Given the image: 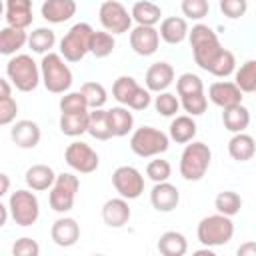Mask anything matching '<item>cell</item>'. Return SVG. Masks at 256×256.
<instances>
[{"instance_id": "cell-43", "label": "cell", "mask_w": 256, "mask_h": 256, "mask_svg": "<svg viewBox=\"0 0 256 256\" xmlns=\"http://www.w3.org/2000/svg\"><path fill=\"white\" fill-rule=\"evenodd\" d=\"M60 112H88V102L82 92H66L60 98Z\"/></svg>"}, {"instance_id": "cell-7", "label": "cell", "mask_w": 256, "mask_h": 256, "mask_svg": "<svg viewBox=\"0 0 256 256\" xmlns=\"http://www.w3.org/2000/svg\"><path fill=\"white\" fill-rule=\"evenodd\" d=\"M92 26L86 22L74 24L64 38L60 40V54L68 62H80L88 52H90V42H92Z\"/></svg>"}, {"instance_id": "cell-36", "label": "cell", "mask_w": 256, "mask_h": 256, "mask_svg": "<svg viewBox=\"0 0 256 256\" xmlns=\"http://www.w3.org/2000/svg\"><path fill=\"white\" fill-rule=\"evenodd\" d=\"M214 208L220 212V214H226V216H236L242 208V198L240 194H236L234 190H224V192H218V196L214 198Z\"/></svg>"}, {"instance_id": "cell-10", "label": "cell", "mask_w": 256, "mask_h": 256, "mask_svg": "<svg viewBox=\"0 0 256 256\" xmlns=\"http://www.w3.org/2000/svg\"><path fill=\"white\" fill-rule=\"evenodd\" d=\"M8 208H10L12 220L22 228H28V226L36 224V220L40 216V202H38L34 190H16V192H12V196L8 200Z\"/></svg>"}, {"instance_id": "cell-15", "label": "cell", "mask_w": 256, "mask_h": 256, "mask_svg": "<svg viewBox=\"0 0 256 256\" xmlns=\"http://www.w3.org/2000/svg\"><path fill=\"white\" fill-rule=\"evenodd\" d=\"M242 94L244 92L236 86V82H226V80L212 82L208 88V98L212 100V104L220 106L222 110L236 106V104H242Z\"/></svg>"}, {"instance_id": "cell-38", "label": "cell", "mask_w": 256, "mask_h": 256, "mask_svg": "<svg viewBox=\"0 0 256 256\" xmlns=\"http://www.w3.org/2000/svg\"><path fill=\"white\" fill-rule=\"evenodd\" d=\"M80 92L84 94L86 102H88V108H102L108 100V94H106V88L100 84V82H84Z\"/></svg>"}, {"instance_id": "cell-19", "label": "cell", "mask_w": 256, "mask_h": 256, "mask_svg": "<svg viewBox=\"0 0 256 256\" xmlns=\"http://www.w3.org/2000/svg\"><path fill=\"white\" fill-rule=\"evenodd\" d=\"M50 236L54 240L56 246H62V248H68V246H74L80 238V226L74 218L70 216H62L58 220H54L52 228H50Z\"/></svg>"}, {"instance_id": "cell-26", "label": "cell", "mask_w": 256, "mask_h": 256, "mask_svg": "<svg viewBox=\"0 0 256 256\" xmlns=\"http://www.w3.org/2000/svg\"><path fill=\"white\" fill-rule=\"evenodd\" d=\"M26 42H28V34L24 28L4 26L0 30V54H4V56L16 54L20 48H24Z\"/></svg>"}, {"instance_id": "cell-35", "label": "cell", "mask_w": 256, "mask_h": 256, "mask_svg": "<svg viewBox=\"0 0 256 256\" xmlns=\"http://www.w3.org/2000/svg\"><path fill=\"white\" fill-rule=\"evenodd\" d=\"M116 48V40L114 34L108 30H94L92 34V42H90V54H94L96 58H106L114 52Z\"/></svg>"}, {"instance_id": "cell-50", "label": "cell", "mask_w": 256, "mask_h": 256, "mask_svg": "<svg viewBox=\"0 0 256 256\" xmlns=\"http://www.w3.org/2000/svg\"><path fill=\"white\" fill-rule=\"evenodd\" d=\"M0 180H2L0 196H6V194H8V188H10V178H8V174H0Z\"/></svg>"}, {"instance_id": "cell-4", "label": "cell", "mask_w": 256, "mask_h": 256, "mask_svg": "<svg viewBox=\"0 0 256 256\" xmlns=\"http://www.w3.org/2000/svg\"><path fill=\"white\" fill-rule=\"evenodd\" d=\"M212 150L204 142H188L180 154V176L188 182H198L210 168Z\"/></svg>"}, {"instance_id": "cell-14", "label": "cell", "mask_w": 256, "mask_h": 256, "mask_svg": "<svg viewBox=\"0 0 256 256\" xmlns=\"http://www.w3.org/2000/svg\"><path fill=\"white\" fill-rule=\"evenodd\" d=\"M130 46L138 56H152L160 46V32L154 26H142L130 30Z\"/></svg>"}, {"instance_id": "cell-25", "label": "cell", "mask_w": 256, "mask_h": 256, "mask_svg": "<svg viewBox=\"0 0 256 256\" xmlns=\"http://www.w3.org/2000/svg\"><path fill=\"white\" fill-rule=\"evenodd\" d=\"M228 154L236 160V162H248L254 158L256 154V142L250 134L246 132H238L230 138L228 142Z\"/></svg>"}, {"instance_id": "cell-11", "label": "cell", "mask_w": 256, "mask_h": 256, "mask_svg": "<svg viewBox=\"0 0 256 256\" xmlns=\"http://www.w3.org/2000/svg\"><path fill=\"white\" fill-rule=\"evenodd\" d=\"M64 160L72 170H76L80 174H92L100 166V158H98L96 150L82 140H74L66 146Z\"/></svg>"}, {"instance_id": "cell-30", "label": "cell", "mask_w": 256, "mask_h": 256, "mask_svg": "<svg viewBox=\"0 0 256 256\" xmlns=\"http://www.w3.org/2000/svg\"><path fill=\"white\" fill-rule=\"evenodd\" d=\"M196 122L190 114L186 116H176L170 122V140H174L176 144H188L194 140L196 136Z\"/></svg>"}, {"instance_id": "cell-1", "label": "cell", "mask_w": 256, "mask_h": 256, "mask_svg": "<svg viewBox=\"0 0 256 256\" xmlns=\"http://www.w3.org/2000/svg\"><path fill=\"white\" fill-rule=\"evenodd\" d=\"M188 40H190V46H192V54H194V62L210 72L212 64L218 60V56L224 52L216 32L206 26V24H194L192 30L188 32Z\"/></svg>"}, {"instance_id": "cell-31", "label": "cell", "mask_w": 256, "mask_h": 256, "mask_svg": "<svg viewBox=\"0 0 256 256\" xmlns=\"http://www.w3.org/2000/svg\"><path fill=\"white\" fill-rule=\"evenodd\" d=\"M132 20L136 24H142V26H156L162 18V10L158 4L150 2V0H138L134 6H132Z\"/></svg>"}, {"instance_id": "cell-5", "label": "cell", "mask_w": 256, "mask_h": 256, "mask_svg": "<svg viewBox=\"0 0 256 256\" xmlns=\"http://www.w3.org/2000/svg\"><path fill=\"white\" fill-rule=\"evenodd\" d=\"M196 236H198V242L208 246V248L224 246L234 236V222L226 214H220V212L210 214V216H206L198 222Z\"/></svg>"}, {"instance_id": "cell-9", "label": "cell", "mask_w": 256, "mask_h": 256, "mask_svg": "<svg viewBox=\"0 0 256 256\" xmlns=\"http://www.w3.org/2000/svg\"><path fill=\"white\" fill-rule=\"evenodd\" d=\"M80 188V180L78 176L70 174V172H62L56 176V182L50 188L48 194V204L54 212L58 214H66L72 210L74 200H76V192Z\"/></svg>"}, {"instance_id": "cell-33", "label": "cell", "mask_w": 256, "mask_h": 256, "mask_svg": "<svg viewBox=\"0 0 256 256\" xmlns=\"http://www.w3.org/2000/svg\"><path fill=\"white\" fill-rule=\"evenodd\" d=\"M108 118H110V126H112V134L114 136H126L132 126H134V116L130 112L128 106H114L108 110Z\"/></svg>"}, {"instance_id": "cell-2", "label": "cell", "mask_w": 256, "mask_h": 256, "mask_svg": "<svg viewBox=\"0 0 256 256\" xmlns=\"http://www.w3.org/2000/svg\"><path fill=\"white\" fill-rule=\"evenodd\" d=\"M62 54L48 52L42 56L40 72H42V84L52 94H66L72 86V70L66 64Z\"/></svg>"}, {"instance_id": "cell-37", "label": "cell", "mask_w": 256, "mask_h": 256, "mask_svg": "<svg viewBox=\"0 0 256 256\" xmlns=\"http://www.w3.org/2000/svg\"><path fill=\"white\" fill-rule=\"evenodd\" d=\"M234 82L242 92H256V60H246L234 74Z\"/></svg>"}, {"instance_id": "cell-42", "label": "cell", "mask_w": 256, "mask_h": 256, "mask_svg": "<svg viewBox=\"0 0 256 256\" xmlns=\"http://www.w3.org/2000/svg\"><path fill=\"white\" fill-rule=\"evenodd\" d=\"M180 104H182V108H184L190 116H200V114H204L206 108H208V98L204 96V92H196V94L180 96Z\"/></svg>"}, {"instance_id": "cell-34", "label": "cell", "mask_w": 256, "mask_h": 256, "mask_svg": "<svg viewBox=\"0 0 256 256\" xmlns=\"http://www.w3.org/2000/svg\"><path fill=\"white\" fill-rule=\"evenodd\" d=\"M56 44V34L50 28H36L28 36V46L36 54H48Z\"/></svg>"}, {"instance_id": "cell-29", "label": "cell", "mask_w": 256, "mask_h": 256, "mask_svg": "<svg viewBox=\"0 0 256 256\" xmlns=\"http://www.w3.org/2000/svg\"><path fill=\"white\" fill-rule=\"evenodd\" d=\"M222 122H224V128L232 134H238V132H244L250 124V112L246 106L242 104H236V106H230V108H224L222 112Z\"/></svg>"}, {"instance_id": "cell-18", "label": "cell", "mask_w": 256, "mask_h": 256, "mask_svg": "<svg viewBox=\"0 0 256 256\" xmlns=\"http://www.w3.org/2000/svg\"><path fill=\"white\" fill-rule=\"evenodd\" d=\"M130 216H132V210L128 206V200L122 198V196L120 198H110L102 206V220L110 228H122V226H126L128 220H130Z\"/></svg>"}, {"instance_id": "cell-44", "label": "cell", "mask_w": 256, "mask_h": 256, "mask_svg": "<svg viewBox=\"0 0 256 256\" xmlns=\"http://www.w3.org/2000/svg\"><path fill=\"white\" fill-rule=\"evenodd\" d=\"M170 174H172V166H170L168 160L154 158V160H150L148 166H146V176H148L150 180H154V182H164V180L170 178Z\"/></svg>"}, {"instance_id": "cell-13", "label": "cell", "mask_w": 256, "mask_h": 256, "mask_svg": "<svg viewBox=\"0 0 256 256\" xmlns=\"http://www.w3.org/2000/svg\"><path fill=\"white\" fill-rule=\"evenodd\" d=\"M112 186L122 198L136 200L144 192V176L134 166H118L112 172Z\"/></svg>"}, {"instance_id": "cell-27", "label": "cell", "mask_w": 256, "mask_h": 256, "mask_svg": "<svg viewBox=\"0 0 256 256\" xmlns=\"http://www.w3.org/2000/svg\"><path fill=\"white\" fill-rule=\"evenodd\" d=\"M88 118L90 112H60V132L76 138L88 132Z\"/></svg>"}, {"instance_id": "cell-23", "label": "cell", "mask_w": 256, "mask_h": 256, "mask_svg": "<svg viewBox=\"0 0 256 256\" xmlns=\"http://www.w3.org/2000/svg\"><path fill=\"white\" fill-rule=\"evenodd\" d=\"M56 172L48 166V164H32L28 170H26V184L30 190L34 192H44V190H50L52 184L56 182Z\"/></svg>"}, {"instance_id": "cell-12", "label": "cell", "mask_w": 256, "mask_h": 256, "mask_svg": "<svg viewBox=\"0 0 256 256\" xmlns=\"http://www.w3.org/2000/svg\"><path fill=\"white\" fill-rule=\"evenodd\" d=\"M98 16L104 30L112 34H124L132 30V12H128L118 0H104L100 4Z\"/></svg>"}, {"instance_id": "cell-6", "label": "cell", "mask_w": 256, "mask_h": 256, "mask_svg": "<svg viewBox=\"0 0 256 256\" xmlns=\"http://www.w3.org/2000/svg\"><path fill=\"white\" fill-rule=\"evenodd\" d=\"M170 136L154 126L136 128L130 136V150L140 158H154L168 150Z\"/></svg>"}, {"instance_id": "cell-39", "label": "cell", "mask_w": 256, "mask_h": 256, "mask_svg": "<svg viewBox=\"0 0 256 256\" xmlns=\"http://www.w3.org/2000/svg\"><path fill=\"white\" fill-rule=\"evenodd\" d=\"M176 92H178V96H188V94L204 92V82H202V78L198 74L184 72L176 80Z\"/></svg>"}, {"instance_id": "cell-16", "label": "cell", "mask_w": 256, "mask_h": 256, "mask_svg": "<svg viewBox=\"0 0 256 256\" xmlns=\"http://www.w3.org/2000/svg\"><path fill=\"white\" fill-rule=\"evenodd\" d=\"M180 202V192L174 184L168 180L164 182H154V188L150 190V204L158 212H172Z\"/></svg>"}, {"instance_id": "cell-40", "label": "cell", "mask_w": 256, "mask_h": 256, "mask_svg": "<svg viewBox=\"0 0 256 256\" xmlns=\"http://www.w3.org/2000/svg\"><path fill=\"white\" fill-rule=\"evenodd\" d=\"M154 108L160 116L170 118V116H176V112L180 110V100L176 98V94L164 90V92H158V96L154 98Z\"/></svg>"}, {"instance_id": "cell-3", "label": "cell", "mask_w": 256, "mask_h": 256, "mask_svg": "<svg viewBox=\"0 0 256 256\" xmlns=\"http://www.w3.org/2000/svg\"><path fill=\"white\" fill-rule=\"evenodd\" d=\"M6 76L20 92H32L42 80L40 66L28 54H14L6 64Z\"/></svg>"}, {"instance_id": "cell-8", "label": "cell", "mask_w": 256, "mask_h": 256, "mask_svg": "<svg viewBox=\"0 0 256 256\" xmlns=\"http://www.w3.org/2000/svg\"><path fill=\"white\" fill-rule=\"evenodd\" d=\"M112 96L118 104L128 106L130 110H146L152 102L150 90L142 88L132 76H120L112 84Z\"/></svg>"}, {"instance_id": "cell-45", "label": "cell", "mask_w": 256, "mask_h": 256, "mask_svg": "<svg viewBox=\"0 0 256 256\" xmlns=\"http://www.w3.org/2000/svg\"><path fill=\"white\" fill-rule=\"evenodd\" d=\"M180 8L188 20H202L204 16H208L210 4L208 0H182Z\"/></svg>"}, {"instance_id": "cell-41", "label": "cell", "mask_w": 256, "mask_h": 256, "mask_svg": "<svg viewBox=\"0 0 256 256\" xmlns=\"http://www.w3.org/2000/svg\"><path fill=\"white\" fill-rule=\"evenodd\" d=\"M232 72H236V58H234V54H232L230 50L224 48V52H222V54L218 56V60L212 64L210 74L216 76V78H226V76H230Z\"/></svg>"}, {"instance_id": "cell-47", "label": "cell", "mask_w": 256, "mask_h": 256, "mask_svg": "<svg viewBox=\"0 0 256 256\" xmlns=\"http://www.w3.org/2000/svg\"><path fill=\"white\" fill-rule=\"evenodd\" d=\"M18 114V104L12 96H0V124L8 126L16 120Z\"/></svg>"}, {"instance_id": "cell-20", "label": "cell", "mask_w": 256, "mask_h": 256, "mask_svg": "<svg viewBox=\"0 0 256 256\" xmlns=\"http://www.w3.org/2000/svg\"><path fill=\"white\" fill-rule=\"evenodd\" d=\"M42 18L50 24H64L76 14V0H44Z\"/></svg>"}, {"instance_id": "cell-17", "label": "cell", "mask_w": 256, "mask_h": 256, "mask_svg": "<svg viewBox=\"0 0 256 256\" xmlns=\"http://www.w3.org/2000/svg\"><path fill=\"white\" fill-rule=\"evenodd\" d=\"M40 136H42L40 126L34 120H18L10 128V138L18 148H26V150L36 148L40 142Z\"/></svg>"}, {"instance_id": "cell-46", "label": "cell", "mask_w": 256, "mask_h": 256, "mask_svg": "<svg viewBox=\"0 0 256 256\" xmlns=\"http://www.w3.org/2000/svg\"><path fill=\"white\" fill-rule=\"evenodd\" d=\"M220 10L226 18L238 20L248 12V0H220Z\"/></svg>"}, {"instance_id": "cell-28", "label": "cell", "mask_w": 256, "mask_h": 256, "mask_svg": "<svg viewBox=\"0 0 256 256\" xmlns=\"http://www.w3.org/2000/svg\"><path fill=\"white\" fill-rule=\"evenodd\" d=\"M156 248L162 256H184L188 250V242H186V236L182 232L168 230L158 238Z\"/></svg>"}, {"instance_id": "cell-49", "label": "cell", "mask_w": 256, "mask_h": 256, "mask_svg": "<svg viewBox=\"0 0 256 256\" xmlns=\"http://www.w3.org/2000/svg\"><path fill=\"white\" fill-rule=\"evenodd\" d=\"M238 256H256V242H244L236 250Z\"/></svg>"}, {"instance_id": "cell-32", "label": "cell", "mask_w": 256, "mask_h": 256, "mask_svg": "<svg viewBox=\"0 0 256 256\" xmlns=\"http://www.w3.org/2000/svg\"><path fill=\"white\" fill-rule=\"evenodd\" d=\"M88 134L96 140H110L112 134V126H110V118H108V110L104 108H94L90 112L88 118Z\"/></svg>"}, {"instance_id": "cell-48", "label": "cell", "mask_w": 256, "mask_h": 256, "mask_svg": "<svg viewBox=\"0 0 256 256\" xmlns=\"http://www.w3.org/2000/svg\"><path fill=\"white\" fill-rule=\"evenodd\" d=\"M12 254L14 256H38L40 254V246L36 240L24 236V238H18L12 246Z\"/></svg>"}, {"instance_id": "cell-51", "label": "cell", "mask_w": 256, "mask_h": 256, "mask_svg": "<svg viewBox=\"0 0 256 256\" xmlns=\"http://www.w3.org/2000/svg\"><path fill=\"white\" fill-rule=\"evenodd\" d=\"M8 212H10V208H8L6 204H0V226L6 224V220H8Z\"/></svg>"}, {"instance_id": "cell-22", "label": "cell", "mask_w": 256, "mask_h": 256, "mask_svg": "<svg viewBox=\"0 0 256 256\" xmlns=\"http://www.w3.org/2000/svg\"><path fill=\"white\" fill-rule=\"evenodd\" d=\"M146 88L150 92H164L174 82V68L168 62H154L144 76Z\"/></svg>"}, {"instance_id": "cell-24", "label": "cell", "mask_w": 256, "mask_h": 256, "mask_svg": "<svg viewBox=\"0 0 256 256\" xmlns=\"http://www.w3.org/2000/svg\"><path fill=\"white\" fill-rule=\"evenodd\" d=\"M160 38L166 42V44H180L188 38V22L186 18H180V16H168L160 22Z\"/></svg>"}, {"instance_id": "cell-21", "label": "cell", "mask_w": 256, "mask_h": 256, "mask_svg": "<svg viewBox=\"0 0 256 256\" xmlns=\"http://www.w3.org/2000/svg\"><path fill=\"white\" fill-rule=\"evenodd\" d=\"M4 18L8 26L14 28H28L32 24V0H6Z\"/></svg>"}]
</instances>
